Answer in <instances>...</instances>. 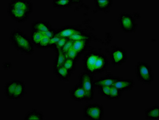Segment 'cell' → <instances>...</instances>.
I'll use <instances>...</instances> for the list:
<instances>
[{
	"instance_id": "6da1fadb",
	"label": "cell",
	"mask_w": 159,
	"mask_h": 120,
	"mask_svg": "<svg viewBox=\"0 0 159 120\" xmlns=\"http://www.w3.org/2000/svg\"><path fill=\"white\" fill-rule=\"evenodd\" d=\"M10 40L14 47L25 54H31L34 51L33 43L23 32L15 30L11 32Z\"/></svg>"
},
{
	"instance_id": "7a4b0ae2",
	"label": "cell",
	"mask_w": 159,
	"mask_h": 120,
	"mask_svg": "<svg viewBox=\"0 0 159 120\" xmlns=\"http://www.w3.org/2000/svg\"><path fill=\"white\" fill-rule=\"evenodd\" d=\"M135 71L137 77L143 83L150 84L153 81L154 75L152 69L146 62H139L136 65Z\"/></svg>"
},
{
	"instance_id": "3957f363",
	"label": "cell",
	"mask_w": 159,
	"mask_h": 120,
	"mask_svg": "<svg viewBox=\"0 0 159 120\" xmlns=\"http://www.w3.org/2000/svg\"><path fill=\"white\" fill-rule=\"evenodd\" d=\"M104 115V107L101 105L97 103H93L85 106L84 116L86 119L92 120H100L103 119Z\"/></svg>"
},
{
	"instance_id": "277c9868",
	"label": "cell",
	"mask_w": 159,
	"mask_h": 120,
	"mask_svg": "<svg viewBox=\"0 0 159 120\" xmlns=\"http://www.w3.org/2000/svg\"><path fill=\"white\" fill-rule=\"evenodd\" d=\"M92 74L87 72L82 73L79 76V83L83 86L86 94V100L93 99V80Z\"/></svg>"
},
{
	"instance_id": "5b68a950",
	"label": "cell",
	"mask_w": 159,
	"mask_h": 120,
	"mask_svg": "<svg viewBox=\"0 0 159 120\" xmlns=\"http://www.w3.org/2000/svg\"><path fill=\"white\" fill-rule=\"evenodd\" d=\"M118 21L121 29L125 32H134L137 26L134 17L129 13H121Z\"/></svg>"
},
{
	"instance_id": "8992f818",
	"label": "cell",
	"mask_w": 159,
	"mask_h": 120,
	"mask_svg": "<svg viewBox=\"0 0 159 120\" xmlns=\"http://www.w3.org/2000/svg\"><path fill=\"white\" fill-rule=\"evenodd\" d=\"M110 57L114 65H121L127 61V53L121 48H115L110 51Z\"/></svg>"
},
{
	"instance_id": "52a82bcc",
	"label": "cell",
	"mask_w": 159,
	"mask_h": 120,
	"mask_svg": "<svg viewBox=\"0 0 159 120\" xmlns=\"http://www.w3.org/2000/svg\"><path fill=\"white\" fill-rule=\"evenodd\" d=\"M8 7L24 11L30 14L32 12L33 4L27 0H13L9 2Z\"/></svg>"
},
{
	"instance_id": "ba28073f",
	"label": "cell",
	"mask_w": 159,
	"mask_h": 120,
	"mask_svg": "<svg viewBox=\"0 0 159 120\" xmlns=\"http://www.w3.org/2000/svg\"><path fill=\"white\" fill-rule=\"evenodd\" d=\"M99 53L90 52L85 55L84 57V69L86 72L91 74H94V67L96 60L98 57Z\"/></svg>"
},
{
	"instance_id": "9c48e42d",
	"label": "cell",
	"mask_w": 159,
	"mask_h": 120,
	"mask_svg": "<svg viewBox=\"0 0 159 120\" xmlns=\"http://www.w3.org/2000/svg\"><path fill=\"white\" fill-rule=\"evenodd\" d=\"M7 13L11 18L19 23L25 22L30 15V14L24 11L9 7L7 8Z\"/></svg>"
},
{
	"instance_id": "30bf717a",
	"label": "cell",
	"mask_w": 159,
	"mask_h": 120,
	"mask_svg": "<svg viewBox=\"0 0 159 120\" xmlns=\"http://www.w3.org/2000/svg\"><path fill=\"white\" fill-rule=\"evenodd\" d=\"M70 97L72 100L76 101L86 100V94L83 86L78 84L70 92Z\"/></svg>"
},
{
	"instance_id": "8fae6325",
	"label": "cell",
	"mask_w": 159,
	"mask_h": 120,
	"mask_svg": "<svg viewBox=\"0 0 159 120\" xmlns=\"http://www.w3.org/2000/svg\"><path fill=\"white\" fill-rule=\"evenodd\" d=\"M119 79V77L117 76H106L97 80H93V85L98 88L103 86H113L115 82Z\"/></svg>"
},
{
	"instance_id": "7c38bea8",
	"label": "cell",
	"mask_w": 159,
	"mask_h": 120,
	"mask_svg": "<svg viewBox=\"0 0 159 120\" xmlns=\"http://www.w3.org/2000/svg\"><path fill=\"white\" fill-rule=\"evenodd\" d=\"M107 58L104 54L102 53H99L95 65L94 67V74L102 73L104 72L107 69L108 66Z\"/></svg>"
},
{
	"instance_id": "4fadbf2b",
	"label": "cell",
	"mask_w": 159,
	"mask_h": 120,
	"mask_svg": "<svg viewBox=\"0 0 159 120\" xmlns=\"http://www.w3.org/2000/svg\"><path fill=\"white\" fill-rule=\"evenodd\" d=\"M135 85V82L132 79H120L119 78L115 82L113 86L120 91L129 90H131Z\"/></svg>"
},
{
	"instance_id": "5bb4252c",
	"label": "cell",
	"mask_w": 159,
	"mask_h": 120,
	"mask_svg": "<svg viewBox=\"0 0 159 120\" xmlns=\"http://www.w3.org/2000/svg\"><path fill=\"white\" fill-rule=\"evenodd\" d=\"M82 31L78 30L77 28L73 26H65L61 28L60 30L57 31L56 36H59L61 38H69L73 34L79 33H82Z\"/></svg>"
},
{
	"instance_id": "9a60e30c",
	"label": "cell",
	"mask_w": 159,
	"mask_h": 120,
	"mask_svg": "<svg viewBox=\"0 0 159 120\" xmlns=\"http://www.w3.org/2000/svg\"><path fill=\"white\" fill-rule=\"evenodd\" d=\"M51 25L48 22L45 21H37L32 24L31 25V31H36L44 33L48 30L52 29Z\"/></svg>"
},
{
	"instance_id": "2e32d148",
	"label": "cell",
	"mask_w": 159,
	"mask_h": 120,
	"mask_svg": "<svg viewBox=\"0 0 159 120\" xmlns=\"http://www.w3.org/2000/svg\"><path fill=\"white\" fill-rule=\"evenodd\" d=\"M18 80H13L6 84L4 88L5 96L8 99H13V96Z\"/></svg>"
},
{
	"instance_id": "e0dca14e",
	"label": "cell",
	"mask_w": 159,
	"mask_h": 120,
	"mask_svg": "<svg viewBox=\"0 0 159 120\" xmlns=\"http://www.w3.org/2000/svg\"><path fill=\"white\" fill-rule=\"evenodd\" d=\"M25 84L23 81L18 80L13 96V99L17 100L23 98L25 94Z\"/></svg>"
},
{
	"instance_id": "ac0fdd59",
	"label": "cell",
	"mask_w": 159,
	"mask_h": 120,
	"mask_svg": "<svg viewBox=\"0 0 159 120\" xmlns=\"http://www.w3.org/2000/svg\"><path fill=\"white\" fill-rule=\"evenodd\" d=\"M54 71L57 76L60 80L66 81L68 80L70 77V72L63 66L56 69L54 70Z\"/></svg>"
},
{
	"instance_id": "d6986e66",
	"label": "cell",
	"mask_w": 159,
	"mask_h": 120,
	"mask_svg": "<svg viewBox=\"0 0 159 120\" xmlns=\"http://www.w3.org/2000/svg\"><path fill=\"white\" fill-rule=\"evenodd\" d=\"M146 119L152 120H159V106L158 105L148 108L145 111Z\"/></svg>"
},
{
	"instance_id": "ffe728a7",
	"label": "cell",
	"mask_w": 159,
	"mask_h": 120,
	"mask_svg": "<svg viewBox=\"0 0 159 120\" xmlns=\"http://www.w3.org/2000/svg\"><path fill=\"white\" fill-rule=\"evenodd\" d=\"M88 41L85 40L74 41L72 48L79 54H81L86 50Z\"/></svg>"
},
{
	"instance_id": "44dd1931",
	"label": "cell",
	"mask_w": 159,
	"mask_h": 120,
	"mask_svg": "<svg viewBox=\"0 0 159 120\" xmlns=\"http://www.w3.org/2000/svg\"><path fill=\"white\" fill-rule=\"evenodd\" d=\"M44 115L41 112H39L35 109H32L28 112L25 117V120H43Z\"/></svg>"
},
{
	"instance_id": "7402d4cb",
	"label": "cell",
	"mask_w": 159,
	"mask_h": 120,
	"mask_svg": "<svg viewBox=\"0 0 159 120\" xmlns=\"http://www.w3.org/2000/svg\"><path fill=\"white\" fill-rule=\"evenodd\" d=\"M56 52H57V56L55 61L54 67V70L62 67L66 60V57L64 53L61 51V49H59Z\"/></svg>"
},
{
	"instance_id": "603a6c76",
	"label": "cell",
	"mask_w": 159,
	"mask_h": 120,
	"mask_svg": "<svg viewBox=\"0 0 159 120\" xmlns=\"http://www.w3.org/2000/svg\"><path fill=\"white\" fill-rule=\"evenodd\" d=\"M43 37L42 33L36 31H31V40L34 45L38 47Z\"/></svg>"
},
{
	"instance_id": "cb8c5ba5",
	"label": "cell",
	"mask_w": 159,
	"mask_h": 120,
	"mask_svg": "<svg viewBox=\"0 0 159 120\" xmlns=\"http://www.w3.org/2000/svg\"><path fill=\"white\" fill-rule=\"evenodd\" d=\"M96 7L101 10H107L112 4L113 1L109 0L105 1H95Z\"/></svg>"
},
{
	"instance_id": "d4e9b609",
	"label": "cell",
	"mask_w": 159,
	"mask_h": 120,
	"mask_svg": "<svg viewBox=\"0 0 159 120\" xmlns=\"http://www.w3.org/2000/svg\"><path fill=\"white\" fill-rule=\"evenodd\" d=\"M121 96V91L115 86H111L109 100H118Z\"/></svg>"
},
{
	"instance_id": "484cf974",
	"label": "cell",
	"mask_w": 159,
	"mask_h": 120,
	"mask_svg": "<svg viewBox=\"0 0 159 120\" xmlns=\"http://www.w3.org/2000/svg\"><path fill=\"white\" fill-rule=\"evenodd\" d=\"M68 39L70 40H73V41H77V40H88L90 39V37L87 36V35L84 34L83 32L79 33H76L73 34L72 36L68 38Z\"/></svg>"
},
{
	"instance_id": "4316f807",
	"label": "cell",
	"mask_w": 159,
	"mask_h": 120,
	"mask_svg": "<svg viewBox=\"0 0 159 120\" xmlns=\"http://www.w3.org/2000/svg\"><path fill=\"white\" fill-rule=\"evenodd\" d=\"M75 60H72V59H66L62 66L67 69L68 71H69L70 72H71L75 69Z\"/></svg>"
},
{
	"instance_id": "83f0119b",
	"label": "cell",
	"mask_w": 159,
	"mask_h": 120,
	"mask_svg": "<svg viewBox=\"0 0 159 120\" xmlns=\"http://www.w3.org/2000/svg\"><path fill=\"white\" fill-rule=\"evenodd\" d=\"M71 1H54L53 2V4L55 7H56L65 8L70 7L71 4Z\"/></svg>"
},
{
	"instance_id": "f1b7e54d",
	"label": "cell",
	"mask_w": 159,
	"mask_h": 120,
	"mask_svg": "<svg viewBox=\"0 0 159 120\" xmlns=\"http://www.w3.org/2000/svg\"><path fill=\"white\" fill-rule=\"evenodd\" d=\"M66 59H70L72 60H76L79 57L80 54H79L77 52H76L75 50H73V48L68 51L67 53L64 54Z\"/></svg>"
},
{
	"instance_id": "f546056e",
	"label": "cell",
	"mask_w": 159,
	"mask_h": 120,
	"mask_svg": "<svg viewBox=\"0 0 159 120\" xmlns=\"http://www.w3.org/2000/svg\"><path fill=\"white\" fill-rule=\"evenodd\" d=\"M101 95L103 97H106L108 99H109L110 95L111 86H103L99 88Z\"/></svg>"
},
{
	"instance_id": "4dcf8cb0",
	"label": "cell",
	"mask_w": 159,
	"mask_h": 120,
	"mask_svg": "<svg viewBox=\"0 0 159 120\" xmlns=\"http://www.w3.org/2000/svg\"><path fill=\"white\" fill-rule=\"evenodd\" d=\"M49 40H50V39L43 35V38L39 44L38 47L42 48L49 47Z\"/></svg>"
},
{
	"instance_id": "1f68e13d",
	"label": "cell",
	"mask_w": 159,
	"mask_h": 120,
	"mask_svg": "<svg viewBox=\"0 0 159 120\" xmlns=\"http://www.w3.org/2000/svg\"><path fill=\"white\" fill-rule=\"evenodd\" d=\"M73 43H74V41H73V40L68 39L64 46L61 48V51L64 53V54L67 53L68 51H69L70 49L72 48Z\"/></svg>"
},
{
	"instance_id": "d6a6232c",
	"label": "cell",
	"mask_w": 159,
	"mask_h": 120,
	"mask_svg": "<svg viewBox=\"0 0 159 120\" xmlns=\"http://www.w3.org/2000/svg\"><path fill=\"white\" fill-rule=\"evenodd\" d=\"M68 39H67V38H61L60 40H59V42L54 47L55 50L57 51V50H59V49H61L62 47L64 46V45L65 44V43H66Z\"/></svg>"
},
{
	"instance_id": "836d02e7",
	"label": "cell",
	"mask_w": 159,
	"mask_h": 120,
	"mask_svg": "<svg viewBox=\"0 0 159 120\" xmlns=\"http://www.w3.org/2000/svg\"><path fill=\"white\" fill-rule=\"evenodd\" d=\"M61 38V37L55 35V36L53 37L52 38L50 39L49 43V47L52 46L54 47L57 44V43L59 42V40H60Z\"/></svg>"
},
{
	"instance_id": "e575fe53",
	"label": "cell",
	"mask_w": 159,
	"mask_h": 120,
	"mask_svg": "<svg viewBox=\"0 0 159 120\" xmlns=\"http://www.w3.org/2000/svg\"><path fill=\"white\" fill-rule=\"evenodd\" d=\"M57 31L54 29H50V30H48L47 31L43 33V35L44 36H46L49 39H51L54 36H55L56 34Z\"/></svg>"
},
{
	"instance_id": "d590c367",
	"label": "cell",
	"mask_w": 159,
	"mask_h": 120,
	"mask_svg": "<svg viewBox=\"0 0 159 120\" xmlns=\"http://www.w3.org/2000/svg\"><path fill=\"white\" fill-rule=\"evenodd\" d=\"M11 67V64L10 63H9V62H6L5 63V64H4V67L6 69L9 68H10Z\"/></svg>"
}]
</instances>
